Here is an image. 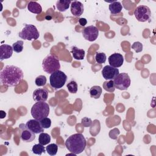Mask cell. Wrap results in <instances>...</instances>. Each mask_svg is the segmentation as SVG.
Wrapping results in <instances>:
<instances>
[{
	"mask_svg": "<svg viewBox=\"0 0 156 156\" xmlns=\"http://www.w3.org/2000/svg\"><path fill=\"white\" fill-rule=\"evenodd\" d=\"M23 71L15 65H6L0 72V82L3 85L16 86L23 80Z\"/></svg>",
	"mask_w": 156,
	"mask_h": 156,
	"instance_id": "obj_1",
	"label": "cell"
},
{
	"mask_svg": "<svg viewBox=\"0 0 156 156\" xmlns=\"http://www.w3.org/2000/svg\"><path fill=\"white\" fill-rule=\"evenodd\" d=\"M86 145V140L82 133H77L71 135L65 141L67 149L75 155L82 153L85 150Z\"/></svg>",
	"mask_w": 156,
	"mask_h": 156,
	"instance_id": "obj_2",
	"label": "cell"
},
{
	"mask_svg": "<svg viewBox=\"0 0 156 156\" xmlns=\"http://www.w3.org/2000/svg\"><path fill=\"white\" fill-rule=\"evenodd\" d=\"M49 105L48 103L42 101L37 102L32 105L30 113L34 119L40 121L49 115Z\"/></svg>",
	"mask_w": 156,
	"mask_h": 156,
	"instance_id": "obj_3",
	"label": "cell"
},
{
	"mask_svg": "<svg viewBox=\"0 0 156 156\" xmlns=\"http://www.w3.org/2000/svg\"><path fill=\"white\" fill-rule=\"evenodd\" d=\"M42 68L43 71L48 74H52L59 70L60 64L58 58L55 55H48L42 61Z\"/></svg>",
	"mask_w": 156,
	"mask_h": 156,
	"instance_id": "obj_4",
	"label": "cell"
},
{
	"mask_svg": "<svg viewBox=\"0 0 156 156\" xmlns=\"http://www.w3.org/2000/svg\"><path fill=\"white\" fill-rule=\"evenodd\" d=\"M66 80L67 76L60 70L52 73L49 77L50 85L55 90H58L63 87Z\"/></svg>",
	"mask_w": 156,
	"mask_h": 156,
	"instance_id": "obj_5",
	"label": "cell"
},
{
	"mask_svg": "<svg viewBox=\"0 0 156 156\" xmlns=\"http://www.w3.org/2000/svg\"><path fill=\"white\" fill-rule=\"evenodd\" d=\"M18 35L22 39L32 40H37L40 36V34L35 26L25 24L24 27L22 29Z\"/></svg>",
	"mask_w": 156,
	"mask_h": 156,
	"instance_id": "obj_6",
	"label": "cell"
},
{
	"mask_svg": "<svg viewBox=\"0 0 156 156\" xmlns=\"http://www.w3.org/2000/svg\"><path fill=\"white\" fill-rule=\"evenodd\" d=\"M115 87L118 90H127L130 85V79L128 74L122 73L119 74L113 80Z\"/></svg>",
	"mask_w": 156,
	"mask_h": 156,
	"instance_id": "obj_7",
	"label": "cell"
},
{
	"mask_svg": "<svg viewBox=\"0 0 156 156\" xmlns=\"http://www.w3.org/2000/svg\"><path fill=\"white\" fill-rule=\"evenodd\" d=\"M134 15L138 21L146 22L150 20L151 12L147 6L141 5L136 8L134 11Z\"/></svg>",
	"mask_w": 156,
	"mask_h": 156,
	"instance_id": "obj_8",
	"label": "cell"
},
{
	"mask_svg": "<svg viewBox=\"0 0 156 156\" xmlns=\"http://www.w3.org/2000/svg\"><path fill=\"white\" fill-rule=\"evenodd\" d=\"M82 35L85 40L89 41H93L98 38L99 30L94 26H89L83 29Z\"/></svg>",
	"mask_w": 156,
	"mask_h": 156,
	"instance_id": "obj_9",
	"label": "cell"
},
{
	"mask_svg": "<svg viewBox=\"0 0 156 156\" xmlns=\"http://www.w3.org/2000/svg\"><path fill=\"white\" fill-rule=\"evenodd\" d=\"M119 74V69L110 65L105 66L102 70V76L107 80L115 79Z\"/></svg>",
	"mask_w": 156,
	"mask_h": 156,
	"instance_id": "obj_10",
	"label": "cell"
},
{
	"mask_svg": "<svg viewBox=\"0 0 156 156\" xmlns=\"http://www.w3.org/2000/svg\"><path fill=\"white\" fill-rule=\"evenodd\" d=\"M25 127L35 134L41 133L44 130L40 121L35 119L29 120L25 124Z\"/></svg>",
	"mask_w": 156,
	"mask_h": 156,
	"instance_id": "obj_11",
	"label": "cell"
},
{
	"mask_svg": "<svg viewBox=\"0 0 156 156\" xmlns=\"http://www.w3.org/2000/svg\"><path fill=\"white\" fill-rule=\"evenodd\" d=\"M108 60L110 66L117 68L122 65L124 57L123 55L119 53H114L109 56Z\"/></svg>",
	"mask_w": 156,
	"mask_h": 156,
	"instance_id": "obj_12",
	"label": "cell"
},
{
	"mask_svg": "<svg viewBox=\"0 0 156 156\" xmlns=\"http://www.w3.org/2000/svg\"><path fill=\"white\" fill-rule=\"evenodd\" d=\"M33 99L36 102H45L48 98V91L46 89L37 88L33 92Z\"/></svg>",
	"mask_w": 156,
	"mask_h": 156,
	"instance_id": "obj_13",
	"label": "cell"
},
{
	"mask_svg": "<svg viewBox=\"0 0 156 156\" xmlns=\"http://www.w3.org/2000/svg\"><path fill=\"white\" fill-rule=\"evenodd\" d=\"M71 12L74 16H80L82 15L84 10L83 4L77 1H74L71 3Z\"/></svg>",
	"mask_w": 156,
	"mask_h": 156,
	"instance_id": "obj_14",
	"label": "cell"
},
{
	"mask_svg": "<svg viewBox=\"0 0 156 156\" xmlns=\"http://www.w3.org/2000/svg\"><path fill=\"white\" fill-rule=\"evenodd\" d=\"M13 48L12 46L6 44H2L0 46V60L1 61H2L4 59L9 58L12 57L13 54Z\"/></svg>",
	"mask_w": 156,
	"mask_h": 156,
	"instance_id": "obj_15",
	"label": "cell"
},
{
	"mask_svg": "<svg viewBox=\"0 0 156 156\" xmlns=\"http://www.w3.org/2000/svg\"><path fill=\"white\" fill-rule=\"evenodd\" d=\"M35 133H34L30 130L27 129V128H26L24 126V129L22 130V132L21 134V138L23 141L26 143L32 142L35 138Z\"/></svg>",
	"mask_w": 156,
	"mask_h": 156,
	"instance_id": "obj_16",
	"label": "cell"
},
{
	"mask_svg": "<svg viewBox=\"0 0 156 156\" xmlns=\"http://www.w3.org/2000/svg\"><path fill=\"white\" fill-rule=\"evenodd\" d=\"M27 9L29 12L35 14H40L42 12V8L37 2L29 1L27 4Z\"/></svg>",
	"mask_w": 156,
	"mask_h": 156,
	"instance_id": "obj_17",
	"label": "cell"
},
{
	"mask_svg": "<svg viewBox=\"0 0 156 156\" xmlns=\"http://www.w3.org/2000/svg\"><path fill=\"white\" fill-rule=\"evenodd\" d=\"M71 53L73 57L76 60H83L85 57V51L82 49H79L76 46L72 47Z\"/></svg>",
	"mask_w": 156,
	"mask_h": 156,
	"instance_id": "obj_18",
	"label": "cell"
},
{
	"mask_svg": "<svg viewBox=\"0 0 156 156\" xmlns=\"http://www.w3.org/2000/svg\"><path fill=\"white\" fill-rule=\"evenodd\" d=\"M108 9L112 14L116 15V14L119 13L121 12L122 9V6L120 2L113 1L108 6Z\"/></svg>",
	"mask_w": 156,
	"mask_h": 156,
	"instance_id": "obj_19",
	"label": "cell"
},
{
	"mask_svg": "<svg viewBox=\"0 0 156 156\" xmlns=\"http://www.w3.org/2000/svg\"><path fill=\"white\" fill-rule=\"evenodd\" d=\"M70 0H59L56 2V7L59 12H65L71 5Z\"/></svg>",
	"mask_w": 156,
	"mask_h": 156,
	"instance_id": "obj_20",
	"label": "cell"
},
{
	"mask_svg": "<svg viewBox=\"0 0 156 156\" xmlns=\"http://www.w3.org/2000/svg\"><path fill=\"white\" fill-rule=\"evenodd\" d=\"M102 88L100 86H93L90 90V94L91 98L94 99H98L102 93Z\"/></svg>",
	"mask_w": 156,
	"mask_h": 156,
	"instance_id": "obj_21",
	"label": "cell"
},
{
	"mask_svg": "<svg viewBox=\"0 0 156 156\" xmlns=\"http://www.w3.org/2000/svg\"><path fill=\"white\" fill-rule=\"evenodd\" d=\"M51 141V136L46 133L41 132L38 136V142L40 144L44 146L49 144Z\"/></svg>",
	"mask_w": 156,
	"mask_h": 156,
	"instance_id": "obj_22",
	"label": "cell"
},
{
	"mask_svg": "<svg viewBox=\"0 0 156 156\" xmlns=\"http://www.w3.org/2000/svg\"><path fill=\"white\" fill-rule=\"evenodd\" d=\"M103 88L104 89L110 93H112L115 91V84H114V82L113 80H107L105 81L103 83Z\"/></svg>",
	"mask_w": 156,
	"mask_h": 156,
	"instance_id": "obj_23",
	"label": "cell"
},
{
	"mask_svg": "<svg viewBox=\"0 0 156 156\" xmlns=\"http://www.w3.org/2000/svg\"><path fill=\"white\" fill-rule=\"evenodd\" d=\"M32 151L34 154L37 155H41L42 153L45 152V148L43 145L41 144H36L33 146L32 148Z\"/></svg>",
	"mask_w": 156,
	"mask_h": 156,
	"instance_id": "obj_24",
	"label": "cell"
},
{
	"mask_svg": "<svg viewBox=\"0 0 156 156\" xmlns=\"http://www.w3.org/2000/svg\"><path fill=\"white\" fill-rule=\"evenodd\" d=\"M46 150L48 154H49L50 155H56V154L57 152L58 146L55 143L50 144L48 146H46Z\"/></svg>",
	"mask_w": 156,
	"mask_h": 156,
	"instance_id": "obj_25",
	"label": "cell"
},
{
	"mask_svg": "<svg viewBox=\"0 0 156 156\" xmlns=\"http://www.w3.org/2000/svg\"><path fill=\"white\" fill-rule=\"evenodd\" d=\"M23 44H24V42L22 40H18L16 42L14 43L12 45L13 51L17 53H20L22 52L23 50Z\"/></svg>",
	"mask_w": 156,
	"mask_h": 156,
	"instance_id": "obj_26",
	"label": "cell"
},
{
	"mask_svg": "<svg viewBox=\"0 0 156 156\" xmlns=\"http://www.w3.org/2000/svg\"><path fill=\"white\" fill-rule=\"evenodd\" d=\"M46 77L43 75H40L37 76L35 80V83L38 87L44 86L46 83Z\"/></svg>",
	"mask_w": 156,
	"mask_h": 156,
	"instance_id": "obj_27",
	"label": "cell"
},
{
	"mask_svg": "<svg viewBox=\"0 0 156 156\" xmlns=\"http://www.w3.org/2000/svg\"><path fill=\"white\" fill-rule=\"evenodd\" d=\"M66 87L71 93H76L77 91V84L74 80L69 81Z\"/></svg>",
	"mask_w": 156,
	"mask_h": 156,
	"instance_id": "obj_28",
	"label": "cell"
},
{
	"mask_svg": "<svg viewBox=\"0 0 156 156\" xmlns=\"http://www.w3.org/2000/svg\"><path fill=\"white\" fill-rule=\"evenodd\" d=\"M106 55L104 52H97L95 55V60L98 63H104L106 61Z\"/></svg>",
	"mask_w": 156,
	"mask_h": 156,
	"instance_id": "obj_29",
	"label": "cell"
},
{
	"mask_svg": "<svg viewBox=\"0 0 156 156\" xmlns=\"http://www.w3.org/2000/svg\"><path fill=\"white\" fill-rule=\"evenodd\" d=\"M43 129H48L51 126V120L50 118L46 117L40 121Z\"/></svg>",
	"mask_w": 156,
	"mask_h": 156,
	"instance_id": "obj_30",
	"label": "cell"
},
{
	"mask_svg": "<svg viewBox=\"0 0 156 156\" xmlns=\"http://www.w3.org/2000/svg\"><path fill=\"white\" fill-rule=\"evenodd\" d=\"M132 48L134 49L136 52L138 53L143 51V44L139 41H135L132 44Z\"/></svg>",
	"mask_w": 156,
	"mask_h": 156,
	"instance_id": "obj_31",
	"label": "cell"
},
{
	"mask_svg": "<svg viewBox=\"0 0 156 156\" xmlns=\"http://www.w3.org/2000/svg\"><path fill=\"white\" fill-rule=\"evenodd\" d=\"M79 24H80V26H85V25L87 24V20H86L85 18H79Z\"/></svg>",
	"mask_w": 156,
	"mask_h": 156,
	"instance_id": "obj_32",
	"label": "cell"
},
{
	"mask_svg": "<svg viewBox=\"0 0 156 156\" xmlns=\"http://www.w3.org/2000/svg\"><path fill=\"white\" fill-rule=\"evenodd\" d=\"M5 115H6L5 112H4V111L1 110V119L4 118L5 116Z\"/></svg>",
	"mask_w": 156,
	"mask_h": 156,
	"instance_id": "obj_33",
	"label": "cell"
}]
</instances>
